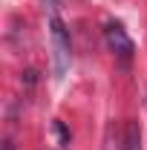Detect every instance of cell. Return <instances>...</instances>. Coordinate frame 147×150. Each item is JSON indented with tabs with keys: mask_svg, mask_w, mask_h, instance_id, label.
<instances>
[{
	"mask_svg": "<svg viewBox=\"0 0 147 150\" xmlns=\"http://www.w3.org/2000/svg\"><path fill=\"white\" fill-rule=\"evenodd\" d=\"M49 32H52V49H55V72L64 75L69 67V32L58 15H52L49 20Z\"/></svg>",
	"mask_w": 147,
	"mask_h": 150,
	"instance_id": "cell-1",
	"label": "cell"
},
{
	"mask_svg": "<svg viewBox=\"0 0 147 150\" xmlns=\"http://www.w3.org/2000/svg\"><path fill=\"white\" fill-rule=\"evenodd\" d=\"M104 40H107V46L112 52L121 58H133V52H136V43H133V38L127 35V29L121 23H107L104 26Z\"/></svg>",
	"mask_w": 147,
	"mask_h": 150,
	"instance_id": "cell-2",
	"label": "cell"
},
{
	"mask_svg": "<svg viewBox=\"0 0 147 150\" xmlns=\"http://www.w3.org/2000/svg\"><path fill=\"white\" fill-rule=\"evenodd\" d=\"M121 150H144L141 147V130L136 121H127L124 124V133H121Z\"/></svg>",
	"mask_w": 147,
	"mask_h": 150,
	"instance_id": "cell-3",
	"label": "cell"
}]
</instances>
